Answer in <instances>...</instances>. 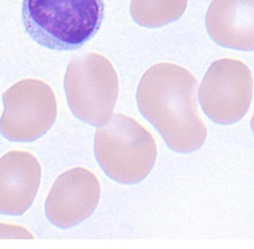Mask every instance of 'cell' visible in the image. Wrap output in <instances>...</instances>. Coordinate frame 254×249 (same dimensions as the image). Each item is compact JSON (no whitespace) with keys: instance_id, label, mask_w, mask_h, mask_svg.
<instances>
[{"instance_id":"cell-1","label":"cell","mask_w":254,"mask_h":249,"mask_svg":"<svg viewBox=\"0 0 254 249\" xmlns=\"http://www.w3.org/2000/svg\"><path fill=\"white\" fill-rule=\"evenodd\" d=\"M198 80L186 68L160 62L143 74L137 87V106L173 151L190 153L205 142L207 129L198 113Z\"/></svg>"},{"instance_id":"cell-2","label":"cell","mask_w":254,"mask_h":249,"mask_svg":"<svg viewBox=\"0 0 254 249\" xmlns=\"http://www.w3.org/2000/svg\"><path fill=\"white\" fill-rule=\"evenodd\" d=\"M104 10V0H23L22 19L27 34L40 46L73 51L97 34Z\"/></svg>"},{"instance_id":"cell-3","label":"cell","mask_w":254,"mask_h":249,"mask_svg":"<svg viewBox=\"0 0 254 249\" xmlns=\"http://www.w3.org/2000/svg\"><path fill=\"white\" fill-rule=\"evenodd\" d=\"M94 150L105 174L125 185L143 181L153 168L158 153L152 135L137 121L122 114L113 115L97 129Z\"/></svg>"},{"instance_id":"cell-4","label":"cell","mask_w":254,"mask_h":249,"mask_svg":"<svg viewBox=\"0 0 254 249\" xmlns=\"http://www.w3.org/2000/svg\"><path fill=\"white\" fill-rule=\"evenodd\" d=\"M64 88L70 110L76 118L95 126L113 116L119 92L117 73L106 57L89 53L68 64Z\"/></svg>"},{"instance_id":"cell-5","label":"cell","mask_w":254,"mask_h":249,"mask_svg":"<svg viewBox=\"0 0 254 249\" xmlns=\"http://www.w3.org/2000/svg\"><path fill=\"white\" fill-rule=\"evenodd\" d=\"M2 101L0 133L14 142L38 139L50 129L58 114L55 92L43 80L17 82L3 94Z\"/></svg>"},{"instance_id":"cell-6","label":"cell","mask_w":254,"mask_h":249,"mask_svg":"<svg viewBox=\"0 0 254 249\" xmlns=\"http://www.w3.org/2000/svg\"><path fill=\"white\" fill-rule=\"evenodd\" d=\"M253 90L249 67L238 60L223 58L209 67L198 89V99L212 122L230 125L245 117L252 104Z\"/></svg>"},{"instance_id":"cell-7","label":"cell","mask_w":254,"mask_h":249,"mask_svg":"<svg viewBox=\"0 0 254 249\" xmlns=\"http://www.w3.org/2000/svg\"><path fill=\"white\" fill-rule=\"evenodd\" d=\"M99 180L83 168H74L61 174L46 201L48 220L60 229L74 227L92 215L101 196Z\"/></svg>"},{"instance_id":"cell-8","label":"cell","mask_w":254,"mask_h":249,"mask_svg":"<svg viewBox=\"0 0 254 249\" xmlns=\"http://www.w3.org/2000/svg\"><path fill=\"white\" fill-rule=\"evenodd\" d=\"M41 180V167L29 152L13 150L0 159V214L21 216L29 209Z\"/></svg>"},{"instance_id":"cell-9","label":"cell","mask_w":254,"mask_h":249,"mask_svg":"<svg viewBox=\"0 0 254 249\" xmlns=\"http://www.w3.org/2000/svg\"><path fill=\"white\" fill-rule=\"evenodd\" d=\"M205 23L210 38L219 46L254 51V0H213Z\"/></svg>"},{"instance_id":"cell-10","label":"cell","mask_w":254,"mask_h":249,"mask_svg":"<svg viewBox=\"0 0 254 249\" xmlns=\"http://www.w3.org/2000/svg\"><path fill=\"white\" fill-rule=\"evenodd\" d=\"M188 0H131L133 20L146 28H160L179 19L185 13Z\"/></svg>"},{"instance_id":"cell-11","label":"cell","mask_w":254,"mask_h":249,"mask_svg":"<svg viewBox=\"0 0 254 249\" xmlns=\"http://www.w3.org/2000/svg\"><path fill=\"white\" fill-rule=\"evenodd\" d=\"M0 239H34V237L19 226L0 223Z\"/></svg>"},{"instance_id":"cell-12","label":"cell","mask_w":254,"mask_h":249,"mask_svg":"<svg viewBox=\"0 0 254 249\" xmlns=\"http://www.w3.org/2000/svg\"><path fill=\"white\" fill-rule=\"evenodd\" d=\"M251 127H252V132H253L254 135V115L252 117V122H251Z\"/></svg>"}]
</instances>
